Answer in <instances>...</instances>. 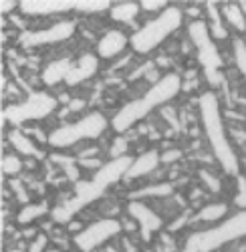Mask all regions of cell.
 Masks as SVG:
<instances>
[{"label":"cell","instance_id":"ac0fdd59","mask_svg":"<svg viewBox=\"0 0 246 252\" xmlns=\"http://www.w3.org/2000/svg\"><path fill=\"white\" fill-rule=\"evenodd\" d=\"M45 214H49V204L47 202H36V204H27L20 208V212L16 216V222L18 224H32L34 220L43 218Z\"/></svg>","mask_w":246,"mask_h":252},{"label":"cell","instance_id":"52a82bcc","mask_svg":"<svg viewBox=\"0 0 246 252\" xmlns=\"http://www.w3.org/2000/svg\"><path fill=\"white\" fill-rule=\"evenodd\" d=\"M121 228H123V224L119 220L103 218V220H97V222L85 226L79 234L73 236V242L81 252H93L101 244H105L107 240L115 238L121 232Z\"/></svg>","mask_w":246,"mask_h":252},{"label":"cell","instance_id":"e0dca14e","mask_svg":"<svg viewBox=\"0 0 246 252\" xmlns=\"http://www.w3.org/2000/svg\"><path fill=\"white\" fill-rule=\"evenodd\" d=\"M224 20L238 32H244L246 31V14L244 10L240 8V4H234V2H228V4H222L220 8Z\"/></svg>","mask_w":246,"mask_h":252},{"label":"cell","instance_id":"4316f807","mask_svg":"<svg viewBox=\"0 0 246 252\" xmlns=\"http://www.w3.org/2000/svg\"><path fill=\"white\" fill-rule=\"evenodd\" d=\"M10 188H12V190H14L16 194H18V198H20V202H23L25 206H27V204H31V202H29V196H27V192L23 190V186H20V182H16V180H12V182H10Z\"/></svg>","mask_w":246,"mask_h":252},{"label":"cell","instance_id":"277c9868","mask_svg":"<svg viewBox=\"0 0 246 252\" xmlns=\"http://www.w3.org/2000/svg\"><path fill=\"white\" fill-rule=\"evenodd\" d=\"M184 12L178 6H168L163 12H159L154 20H148L141 29H137L129 36V45L135 53L146 55L152 53L155 47H159L172 32H176L182 27Z\"/></svg>","mask_w":246,"mask_h":252},{"label":"cell","instance_id":"30bf717a","mask_svg":"<svg viewBox=\"0 0 246 252\" xmlns=\"http://www.w3.org/2000/svg\"><path fill=\"white\" fill-rule=\"evenodd\" d=\"M18 8L27 16H51L75 10V0H20Z\"/></svg>","mask_w":246,"mask_h":252},{"label":"cell","instance_id":"4fadbf2b","mask_svg":"<svg viewBox=\"0 0 246 252\" xmlns=\"http://www.w3.org/2000/svg\"><path fill=\"white\" fill-rule=\"evenodd\" d=\"M159 161H161V154L155 152V150H148L146 154H141L139 158L133 159L125 180H137V178H143V176L152 174L155 167L159 165Z\"/></svg>","mask_w":246,"mask_h":252},{"label":"cell","instance_id":"f546056e","mask_svg":"<svg viewBox=\"0 0 246 252\" xmlns=\"http://www.w3.org/2000/svg\"><path fill=\"white\" fill-rule=\"evenodd\" d=\"M16 6H20V2H16V0H2V2H0V10H2V14H8V12H12Z\"/></svg>","mask_w":246,"mask_h":252},{"label":"cell","instance_id":"5bb4252c","mask_svg":"<svg viewBox=\"0 0 246 252\" xmlns=\"http://www.w3.org/2000/svg\"><path fill=\"white\" fill-rule=\"evenodd\" d=\"M73 67V61L71 59H59L53 61L43 69V83L45 85H59L61 81H65L69 71Z\"/></svg>","mask_w":246,"mask_h":252},{"label":"cell","instance_id":"d4e9b609","mask_svg":"<svg viewBox=\"0 0 246 252\" xmlns=\"http://www.w3.org/2000/svg\"><path fill=\"white\" fill-rule=\"evenodd\" d=\"M141 10H148V12H163L170 4L166 2V0H141Z\"/></svg>","mask_w":246,"mask_h":252},{"label":"cell","instance_id":"2e32d148","mask_svg":"<svg viewBox=\"0 0 246 252\" xmlns=\"http://www.w3.org/2000/svg\"><path fill=\"white\" fill-rule=\"evenodd\" d=\"M141 4L133 2V0H125V2H115L109 10V16L115 23H131V20L139 14Z\"/></svg>","mask_w":246,"mask_h":252},{"label":"cell","instance_id":"836d02e7","mask_svg":"<svg viewBox=\"0 0 246 252\" xmlns=\"http://www.w3.org/2000/svg\"><path fill=\"white\" fill-rule=\"evenodd\" d=\"M83 107V101H73L71 103V109H81Z\"/></svg>","mask_w":246,"mask_h":252},{"label":"cell","instance_id":"ffe728a7","mask_svg":"<svg viewBox=\"0 0 246 252\" xmlns=\"http://www.w3.org/2000/svg\"><path fill=\"white\" fill-rule=\"evenodd\" d=\"M206 10H208V16H210V34L214 40H224L228 36L226 29L222 25V18H220V8L216 2H206Z\"/></svg>","mask_w":246,"mask_h":252},{"label":"cell","instance_id":"d590c367","mask_svg":"<svg viewBox=\"0 0 246 252\" xmlns=\"http://www.w3.org/2000/svg\"><path fill=\"white\" fill-rule=\"evenodd\" d=\"M8 252H25V250H8Z\"/></svg>","mask_w":246,"mask_h":252},{"label":"cell","instance_id":"d6a6232c","mask_svg":"<svg viewBox=\"0 0 246 252\" xmlns=\"http://www.w3.org/2000/svg\"><path fill=\"white\" fill-rule=\"evenodd\" d=\"M69 230H71V232H81V230H83V228H81V224L79 222H69Z\"/></svg>","mask_w":246,"mask_h":252},{"label":"cell","instance_id":"83f0119b","mask_svg":"<svg viewBox=\"0 0 246 252\" xmlns=\"http://www.w3.org/2000/svg\"><path fill=\"white\" fill-rule=\"evenodd\" d=\"M180 158H182V152H180V150H168V152H163V154H161V161H163V163L178 161Z\"/></svg>","mask_w":246,"mask_h":252},{"label":"cell","instance_id":"8992f818","mask_svg":"<svg viewBox=\"0 0 246 252\" xmlns=\"http://www.w3.org/2000/svg\"><path fill=\"white\" fill-rule=\"evenodd\" d=\"M57 107V99L45 91L31 93L23 103L16 105H6L4 107V121L14 125V129H18V125H23L25 121H38L51 115Z\"/></svg>","mask_w":246,"mask_h":252},{"label":"cell","instance_id":"8fae6325","mask_svg":"<svg viewBox=\"0 0 246 252\" xmlns=\"http://www.w3.org/2000/svg\"><path fill=\"white\" fill-rule=\"evenodd\" d=\"M97 71H99V57L91 55V53H85V55H81L77 59V63H73V67H71L65 83L69 87L81 85V83H85L87 79H91Z\"/></svg>","mask_w":246,"mask_h":252},{"label":"cell","instance_id":"44dd1931","mask_svg":"<svg viewBox=\"0 0 246 252\" xmlns=\"http://www.w3.org/2000/svg\"><path fill=\"white\" fill-rule=\"evenodd\" d=\"M109 0H75V12H83V14H97L103 10H111Z\"/></svg>","mask_w":246,"mask_h":252},{"label":"cell","instance_id":"1f68e13d","mask_svg":"<svg viewBox=\"0 0 246 252\" xmlns=\"http://www.w3.org/2000/svg\"><path fill=\"white\" fill-rule=\"evenodd\" d=\"M163 115H166L168 119H172V125H174L176 129H178V121H176V115H174V111L170 113V109H163Z\"/></svg>","mask_w":246,"mask_h":252},{"label":"cell","instance_id":"5b68a950","mask_svg":"<svg viewBox=\"0 0 246 252\" xmlns=\"http://www.w3.org/2000/svg\"><path fill=\"white\" fill-rule=\"evenodd\" d=\"M107 117L99 111H91L85 117H81L75 123H67V125H61L57 127L49 137V145L55 150H65L71 148V145L79 143V141H85V139H97L103 135V131L107 129Z\"/></svg>","mask_w":246,"mask_h":252},{"label":"cell","instance_id":"4dcf8cb0","mask_svg":"<svg viewBox=\"0 0 246 252\" xmlns=\"http://www.w3.org/2000/svg\"><path fill=\"white\" fill-rule=\"evenodd\" d=\"M123 252H139V250H137V246L131 240L125 238V240H123Z\"/></svg>","mask_w":246,"mask_h":252},{"label":"cell","instance_id":"cb8c5ba5","mask_svg":"<svg viewBox=\"0 0 246 252\" xmlns=\"http://www.w3.org/2000/svg\"><path fill=\"white\" fill-rule=\"evenodd\" d=\"M234 61H236V67L242 73V77L246 79V45L244 40H234Z\"/></svg>","mask_w":246,"mask_h":252},{"label":"cell","instance_id":"7a4b0ae2","mask_svg":"<svg viewBox=\"0 0 246 252\" xmlns=\"http://www.w3.org/2000/svg\"><path fill=\"white\" fill-rule=\"evenodd\" d=\"M198 107H200V119H202V127L206 131L208 143L214 152L216 161L222 165V170L230 174V176H238V158L230 145L226 127H224L222 121V113H220V103L218 97L212 91L202 93L198 99Z\"/></svg>","mask_w":246,"mask_h":252},{"label":"cell","instance_id":"9c48e42d","mask_svg":"<svg viewBox=\"0 0 246 252\" xmlns=\"http://www.w3.org/2000/svg\"><path fill=\"white\" fill-rule=\"evenodd\" d=\"M127 212H129V218L133 222H137L139 226V234L141 238L150 242L152 240V234L157 232V230L163 226V220L159 214H155L150 206H146L143 202H137V200H131L127 204Z\"/></svg>","mask_w":246,"mask_h":252},{"label":"cell","instance_id":"7402d4cb","mask_svg":"<svg viewBox=\"0 0 246 252\" xmlns=\"http://www.w3.org/2000/svg\"><path fill=\"white\" fill-rule=\"evenodd\" d=\"M174 192V186L172 184H155L152 188H141V190H135L131 192V200H137V198H146V196H170Z\"/></svg>","mask_w":246,"mask_h":252},{"label":"cell","instance_id":"3957f363","mask_svg":"<svg viewBox=\"0 0 246 252\" xmlns=\"http://www.w3.org/2000/svg\"><path fill=\"white\" fill-rule=\"evenodd\" d=\"M244 236H246V210H238L234 216L222 220L220 224L190 234L182 252H212Z\"/></svg>","mask_w":246,"mask_h":252},{"label":"cell","instance_id":"6da1fadb","mask_svg":"<svg viewBox=\"0 0 246 252\" xmlns=\"http://www.w3.org/2000/svg\"><path fill=\"white\" fill-rule=\"evenodd\" d=\"M182 91V79L178 73H168L159 77L154 85L146 91L143 97L131 99L129 103H125L123 107L111 117V127L117 133H125L129 131L137 121H141L143 117H148L155 107L172 101L178 93Z\"/></svg>","mask_w":246,"mask_h":252},{"label":"cell","instance_id":"7c38bea8","mask_svg":"<svg viewBox=\"0 0 246 252\" xmlns=\"http://www.w3.org/2000/svg\"><path fill=\"white\" fill-rule=\"evenodd\" d=\"M129 45V36L123 31H107L103 36L97 40V57L99 59H115L119 53L125 51V47Z\"/></svg>","mask_w":246,"mask_h":252},{"label":"cell","instance_id":"9a60e30c","mask_svg":"<svg viewBox=\"0 0 246 252\" xmlns=\"http://www.w3.org/2000/svg\"><path fill=\"white\" fill-rule=\"evenodd\" d=\"M8 141L10 145L18 152V154H23V156H32V158H43V154H40V150L36 148V145L31 141L29 135H25L20 129H10L8 133Z\"/></svg>","mask_w":246,"mask_h":252},{"label":"cell","instance_id":"e575fe53","mask_svg":"<svg viewBox=\"0 0 246 252\" xmlns=\"http://www.w3.org/2000/svg\"><path fill=\"white\" fill-rule=\"evenodd\" d=\"M105 252H121V250H117V248H113V246H109V248H105Z\"/></svg>","mask_w":246,"mask_h":252},{"label":"cell","instance_id":"d6986e66","mask_svg":"<svg viewBox=\"0 0 246 252\" xmlns=\"http://www.w3.org/2000/svg\"><path fill=\"white\" fill-rule=\"evenodd\" d=\"M226 214H228V206L224 202H214V204L204 206L192 220L194 222H218L222 218H226Z\"/></svg>","mask_w":246,"mask_h":252},{"label":"cell","instance_id":"603a6c76","mask_svg":"<svg viewBox=\"0 0 246 252\" xmlns=\"http://www.w3.org/2000/svg\"><path fill=\"white\" fill-rule=\"evenodd\" d=\"M20 170H23V161H20L16 156H12V154H6L4 158H2V174L4 176H16V174H20Z\"/></svg>","mask_w":246,"mask_h":252},{"label":"cell","instance_id":"484cf974","mask_svg":"<svg viewBox=\"0 0 246 252\" xmlns=\"http://www.w3.org/2000/svg\"><path fill=\"white\" fill-rule=\"evenodd\" d=\"M200 180L204 182V186H208L212 192H220V182L208 170H200Z\"/></svg>","mask_w":246,"mask_h":252},{"label":"cell","instance_id":"ba28073f","mask_svg":"<svg viewBox=\"0 0 246 252\" xmlns=\"http://www.w3.org/2000/svg\"><path fill=\"white\" fill-rule=\"evenodd\" d=\"M73 34H75V23L73 20H59V23H55L47 29L23 31L18 36V43L25 49H34V47L65 43V40H69Z\"/></svg>","mask_w":246,"mask_h":252},{"label":"cell","instance_id":"f1b7e54d","mask_svg":"<svg viewBox=\"0 0 246 252\" xmlns=\"http://www.w3.org/2000/svg\"><path fill=\"white\" fill-rule=\"evenodd\" d=\"M45 246H47V236H45V234H40V236L32 242L31 252H43V250H45Z\"/></svg>","mask_w":246,"mask_h":252}]
</instances>
